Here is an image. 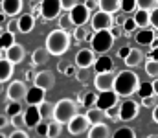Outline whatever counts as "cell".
Returning a JSON list of instances; mask_svg holds the SVG:
<instances>
[{
    "label": "cell",
    "mask_w": 158,
    "mask_h": 138,
    "mask_svg": "<svg viewBox=\"0 0 158 138\" xmlns=\"http://www.w3.org/2000/svg\"><path fill=\"white\" fill-rule=\"evenodd\" d=\"M134 20L138 22V28H147V26H151V11H149V9H136Z\"/></svg>",
    "instance_id": "83f0119b"
},
{
    "label": "cell",
    "mask_w": 158,
    "mask_h": 138,
    "mask_svg": "<svg viewBox=\"0 0 158 138\" xmlns=\"http://www.w3.org/2000/svg\"><path fill=\"white\" fill-rule=\"evenodd\" d=\"M131 50H132L131 46H123V48H119V50H118V57H119V59H125V57L131 53Z\"/></svg>",
    "instance_id": "816d5d0a"
},
{
    "label": "cell",
    "mask_w": 158,
    "mask_h": 138,
    "mask_svg": "<svg viewBox=\"0 0 158 138\" xmlns=\"http://www.w3.org/2000/svg\"><path fill=\"white\" fill-rule=\"evenodd\" d=\"M123 7V0H99V9L109 13H118Z\"/></svg>",
    "instance_id": "f1b7e54d"
},
{
    "label": "cell",
    "mask_w": 158,
    "mask_h": 138,
    "mask_svg": "<svg viewBox=\"0 0 158 138\" xmlns=\"http://www.w3.org/2000/svg\"><path fill=\"white\" fill-rule=\"evenodd\" d=\"M0 43H2V48H11V46L15 44V33L13 31H6V30H2V35H0Z\"/></svg>",
    "instance_id": "4dcf8cb0"
},
{
    "label": "cell",
    "mask_w": 158,
    "mask_h": 138,
    "mask_svg": "<svg viewBox=\"0 0 158 138\" xmlns=\"http://www.w3.org/2000/svg\"><path fill=\"white\" fill-rule=\"evenodd\" d=\"M153 87H155V92L158 94V77H155V81H153Z\"/></svg>",
    "instance_id": "91938a15"
},
{
    "label": "cell",
    "mask_w": 158,
    "mask_h": 138,
    "mask_svg": "<svg viewBox=\"0 0 158 138\" xmlns=\"http://www.w3.org/2000/svg\"><path fill=\"white\" fill-rule=\"evenodd\" d=\"M70 17H72L74 26H85L90 19V9L85 4H77L74 9H70Z\"/></svg>",
    "instance_id": "4fadbf2b"
},
{
    "label": "cell",
    "mask_w": 158,
    "mask_h": 138,
    "mask_svg": "<svg viewBox=\"0 0 158 138\" xmlns=\"http://www.w3.org/2000/svg\"><path fill=\"white\" fill-rule=\"evenodd\" d=\"M30 13H31V15H33V17H35V19H39V17H42V6H35V4H33V6H31V11H30Z\"/></svg>",
    "instance_id": "f907efd6"
},
{
    "label": "cell",
    "mask_w": 158,
    "mask_h": 138,
    "mask_svg": "<svg viewBox=\"0 0 158 138\" xmlns=\"http://www.w3.org/2000/svg\"><path fill=\"white\" fill-rule=\"evenodd\" d=\"M79 103L77 101H74V99H70V98H63V99H59L57 103H55V112H53V120H57L59 123H66L68 125V122L79 114Z\"/></svg>",
    "instance_id": "3957f363"
},
{
    "label": "cell",
    "mask_w": 158,
    "mask_h": 138,
    "mask_svg": "<svg viewBox=\"0 0 158 138\" xmlns=\"http://www.w3.org/2000/svg\"><path fill=\"white\" fill-rule=\"evenodd\" d=\"M136 94H138V96H140V99H142V98H149V96H155L156 92H155V87H153V83H142ZM156 96H158V94H156Z\"/></svg>",
    "instance_id": "d6a6232c"
},
{
    "label": "cell",
    "mask_w": 158,
    "mask_h": 138,
    "mask_svg": "<svg viewBox=\"0 0 158 138\" xmlns=\"http://www.w3.org/2000/svg\"><path fill=\"white\" fill-rule=\"evenodd\" d=\"M153 122L158 123V105L156 107H153Z\"/></svg>",
    "instance_id": "680465c9"
},
{
    "label": "cell",
    "mask_w": 158,
    "mask_h": 138,
    "mask_svg": "<svg viewBox=\"0 0 158 138\" xmlns=\"http://www.w3.org/2000/svg\"><path fill=\"white\" fill-rule=\"evenodd\" d=\"M112 138H136V133L131 127H119L112 133Z\"/></svg>",
    "instance_id": "e575fe53"
},
{
    "label": "cell",
    "mask_w": 158,
    "mask_h": 138,
    "mask_svg": "<svg viewBox=\"0 0 158 138\" xmlns=\"http://www.w3.org/2000/svg\"><path fill=\"white\" fill-rule=\"evenodd\" d=\"M123 11L131 13V11H136L138 9V0H123Z\"/></svg>",
    "instance_id": "7bdbcfd3"
},
{
    "label": "cell",
    "mask_w": 158,
    "mask_h": 138,
    "mask_svg": "<svg viewBox=\"0 0 158 138\" xmlns=\"http://www.w3.org/2000/svg\"><path fill=\"white\" fill-rule=\"evenodd\" d=\"M143 57H145V55H143V52H142V50L132 48V50H131V53H129L123 61H125V66H127V68H136V66H140V65L143 63Z\"/></svg>",
    "instance_id": "44dd1931"
},
{
    "label": "cell",
    "mask_w": 158,
    "mask_h": 138,
    "mask_svg": "<svg viewBox=\"0 0 158 138\" xmlns=\"http://www.w3.org/2000/svg\"><path fill=\"white\" fill-rule=\"evenodd\" d=\"M114 81H116V70L109 72H98L94 77V87L98 92H107L114 90Z\"/></svg>",
    "instance_id": "52a82bcc"
},
{
    "label": "cell",
    "mask_w": 158,
    "mask_h": 138,
    "mask_svg": "<svg viewBox=\"0 0 158 138\" xmlns=\"http://www.w3.org/2000/svg\"><path fill=\"white\" fill-rule=\"evenodd\" d=\"M33 85H37V87L44 89V90H50L55 85V76L50 70H40L39 74H37V77H35V83Z\"/></svg>",
    "instance_id": "2e32d148"
},
{
    "label": "cell",
    "mask_w": 158,
    "mask_h": 138,
    "mask_svg": "<svg viewBox=\"0 0 158 138\" xmlns=\"http://www.w3.org/2000/svg\"><path fill=\"white\" fill-rule=\"evenodd\" d=\"M7 138H30V136H28V133H26L24 129H15Z\"/></svg>",
    "instance_id": "c3c4849f"
},
{
    "label": "cell",
    "mask_w": 158,
    "mask_h": 138,
    "mask_svg": "<svg viewBox=\"0 0 158 138\" xmlns=\"http://www.w3.org/2000/svg\"><path fill=\"white\" fill-rule=\"evenodd\" d=\"M61 4H63L64 11H70V9H74L77 6V0H61Z\"/></svg>",
    "instance_id": "f6af8a7d"
},
{
    "label": "cell",
    "mask_w": 158,
    "mask_h": 138,
    "mask_svg": "<svg viewBox=\"0 0 158 138\" xmlns=\"http://www.w3.org/2000/svg\"><path fill=\"white\" fill-rule=\"evenodd\" d=\"M90 24H92L94 31H99V30H112V28L116 26L114 13L98 9V11H94V15L90 17Z\"/></svg>",
    "instance_id": "5b68a950"
},
{
    "label": "cell",
    "mask_w": 158,
    "mask_h": 138,
    "mask_svg": "<svg viewBox=\"0 0 158 138\" xmlns=\"http://www.w3.org/2000/svg\"><path fill=\"white\" fill-rule=\"evenodd\" d=\"M96 61H98V57H96V52L92 48H81L76 53V66L77 68H90L96 65Z\"/></svg>",
    "instance_id": "8fae6325"
},
{
    "label": "cell",
    "mask_w": 158,
    "mask_h": 138,
    "mask_svg": "<svg viewBox=\"0 0 158 138\" xmlns=\"http://www.w3.org/2000/svg\"><path fill=\"white\" fill-rule=\"evenodd\" d=\"M4 112L9 114V116H15V114H19V112H24V111H22V107H20V101H9V103L6 105Z\"/></svg>",
    "instance_id": "8d00e7d4"
},
{
    "label": "cell",
    "mask_w": 158,
    "mask_h": 138,
    "mask_svg": "<svg viewBox=\"0 0 158 138\" xmlns=\"http://www.w3.org/2000/svg\"><path fill=\"white\" fill-rule=\"evenodd\" d=\"M86 116H88L90 123H92V125H96V123L105 122V118H107L109 114H107L105 111H101L99 107H92V109H86Z\"/></svg>",
    "instance_id": "484cf974"
},
{
    "label": "cell",
    "mask_w": 158,
    "mask_h": 138,
    "mask_svg": "<svg viewBox=\"0 0 158 138\" xmlns=\"http://www.w3.org/2000/svg\"><path fill=\"white\" fill-rule=\"evenodd\" d=\"M40 6H42V19H44V20H53V19H57L59 13H61V9H63L61 0H42Z\"/></svg>",
    "instance_id": "7c38bea8"
},
{
    "label": "cell",
    "mask_w": 158,
    "mask_h": 138,
    "mask_svg": "<svg viewBox=\"0 0 158 138\" xmlns=\"http://www.w3.org/2000/svg\"><path fill=\"white\" fill-rule=\"evenodd\" d=\"M151 48H158V39H155V41L151 43Z\"/></svg>",
    "instance_id": "94428289"
},
{
    "label": "cell",
    "mask_w": 158,
    "mask_h": 138,
    "mask_svg": "<svg viewBox=\"0 0 158 138\" xmlns=\"http://www.w3.org/2000/svg\"><path fill=\"white\" fill-rule=\"evenodd\" d=\"M158 6V0H138V9H149L153 11Z\"/></svg>",
    "instance_id": "60d3db41"
},
{
    "label": "cell",
    "mask_w": 158,
    "mask_h": 138,
    "mask_svg": "<svg viewBox=\"0 0 158 138\" xmlns=\"http://www.w3.org/2000/svg\"><path fill=\"white\" fill-rule=\"evenodd\" d=\"M142 81L138 77V74L131 68L121 70L116 74V81H114V90L119 94V98H129L132 94H136L140 89Z\"/></svg>",
    "instance_id": "6da1fadb"
},
{
    "label": "cell",
    "mask_w": 158,
    "mask_h": 138,
    "mask_svg": "<svg viewBox=\"0 0 158 138\" xmlns=\"http://www.w3.org/2000/svg\"><path fill=\"white\" fill-rule=\"evenodd\" d=\"M147 138H158V135H149Z\"/></svg>",
    "instance_id": "6125c7cd"
},
{
    "label": "cell",
    "mask_w": 158,
    "mask_h": 138,
    "mask_svg": "<svg viewBox=\"0 0 158 138\" xmlns=\"http://www.w3.org/2000/svg\"><path fill=\"white\" fill-rule=\"evenodd\" d=\"M24 118H26V125L30 129H37L44 120L37 105H28V109L24 111Z\"/></svg>",
    "instance_id": "5bb4252c"
},
{
    "label": "cell",
    "mask_w": 158,
    "mask_h": 138,
    "mask_svg": "<svg viewBox=\"0 0 158 138\" xmlns=\"http://www.w3.org/2000/svg\"><path fill=\"white\" fill-rule=\"evenodd\" d=\"M94 66H96V72H109V70H114V61H112L110 55L101 53L98 57V61H96Z\"/></svg>",
    "instance_id": "d4e9b609"
},
{
    "label": "cell",
    "mask_w": 158,
    "mask_h": 138,
    "mask_svg": "<svg viewBox=\"0 0 158 138\" xmlns=\"http://www.w3.org/2000/svg\"><path fill=\"white\" fill-rule=\"evenodd\" d=\"M50 55H52V53L48 52L46 46L33 50V53H31V65H33V66H42V65H46L48 59H50Z\"/></svg>",
    "instance_id": "603a6c76"
},
{
    "label": "cell",
    "mask_w": 158,
    "mask_h": 138,
    "mask_svg": "<svg viewBox=\"0 0 158 138\" xmlns=\"http://www.w3.org/2000/svg\"><path fill=\"white\" fill-rule=\"evenodd\" d=\"M2 138H6V136H2Z\"/></svg>",
    "instance_id": "be15d7a7"
},
{
    "label": "cell",
    "mask_w": 158,
    "mask_h": 138,
    "mask_svg": "<svg viewBox=\"0 0 158 138\" xmlns=\"http://www.w3.org/2000/svg\"><path fill=\"white\" fill-rule=\"evenodd\" d=\"M9 123H11L15 129H22V127H28V125H26V118H24V112H19V114L11 116Z\"/></svg>",
    "instance_id": "74e56055"
},
{
    "label": "cell",
    "mask_w": 158,
    "mask_h": 138,
    "mask_svg": "<svg viewBox=\"0 0 158 138\" xmlns=\"http://www.w3.org/2000/svg\"><path fill=\"white\" fill-rule=\"evenodd\" d=\"M48 129H50V122L48 123H40L37 127V135L39 136H48Z\"/></svg>",
    "instance_id": "bcb514c9"
},
{
    "label": "cell",
    "mask_w": 158,
    "mask_h": 138,
    "mask_svg": "<svg viewBox=\"0 0 158 138\" xmlns=\"http://www.w3.org/2000/svg\"><path fill=\"white\" fill-rule=\"evenodd\" d=\"M70 24H74L72 22V17H70V11H66L64 15H61L59 17V28H63V30H66Z\"/></svg>",
    "instance_id": "b9f144b4"
},
{
    "label": "cell",
    "mask_w": 158,
    "mask_h": 138,
    "mask_svg": "<svg viewBox=\"0 0 158 138\" xmlns=\"http://www.w3.org/2000/svg\"><path fill=\"white\" fill-rule=\"evenodd\" d=\"M151 26H153L155 30H158V6L151 11Z\"/></svg>",
    "instance_id": "681fc988"
},
{
    "label": "cell",
    "mask_w": 158,
    "mask_h": 138,
    "mask_svg": "<svg viewBox=\"0 0 158 138\" xmlns=\"http://www.w3.org/2000/svg\"><path fill=\"white\" fill-rule=\"evenodd\" d=\"M76 72H77V68H74L72 65H68V68H66V72H64V76H76Z\"/></svg>",
    "instance_id": "9f6ffc18"
},
{
    "label": "cell",
    "mask_w": 158,
    "mask_h": 138,
    "mask_svg": "<svg viewBox=\"0 0 158 138\" xmlns=\"http://www.w3.org/2000/svg\"><path fill=\"white\" fill-rule=\"evenodd\" d=\"M22 6H24V0H2V4H0L2 13H6L7 17H17V15H20Z\"/></svg>",
    "instance_id": "9a60e30c"
},
{
    "label": "cell",
    "mask_w": 158,
    "mask_h": 138,
    "mask_svg": "<svg viewBox=\"0 0 158 138\" xmlns=\"http://www.w3.org/2000/svg\"><path fill=\"white\" fill-rule=\"evenodd\" d=\"M17 22H19V31L20 33H30L35 28V17L31 13H22L17 19Z\"/></svg>",
    "instance_id": "ffe728a7"
},
{
    "label": "cell",
    "mask_w": 158,
    "mask_h": 138,
    "mask_svg": "<svg viewBox=\"0 0 158 138\" xmlns=\"http://www.w3.org/2000/svg\"><path fill=\"white\" fill-rule=\"evenodd\" d=\"M156 94L155 96H149V98H142V105L143 107H149V109H153V107H156L158 103H156Z\"/></svg>",
    "instance_id": "ee69618b"
},
{
    "label": "cell",
    "mask_w": 158,
    "mask_h": 138,
    "mask_svg": "<svg viewBox=\"0 0 158 138\" xmlns=\"http://www.w3.org/2000/svg\"><path fill=\"white\" fill-rule=\"evenodd\" d=\"M68 65H70L68 61H59V65H57V70H59L61 74H64V72H66V68H68Z\"/></svg>",
    "instance_id": "f5cc1de1"
},
{
    "label": "cell",
    "mask_w": 158,
    "mask_h": 138,
    "mask_svg": "<svg viewBox=\"0 0 158 138\" xmlns=\"http://www.w3.org/2000/svg\"><path fill=\"white\" fill-rule=\"evenodd\" d=\"M98 98H99V94H96V92H85L83 96H79L77 103L85 109H92L98 105Z\"/></svg>",
    "instance_id": "4316f807"
},
{
    "label": "cell",
    "mask_w": 158,
    "mask_h": 138,
    "mask_svg": "<svg viewBox=\"0 0 158 138\" xmlns=\"http://www.w3.org/2000/svg\"><path fill=\"white\" fill-rule=\"evenodd\" d=\"M110 31H112V35H114L116 39H118V37L121 35V33H125V31H123V28H118V26H114V28H112Z\"/></svg>",
    "instance_id": "11a10c76"
},
{
    "label": "cell",
    "mask_w": 158,
    "mask_h": 138,
    "mask_svg": "<svg viewBox=\"0 0 158 138\" xmlns=\"http://www.w3.org/2000/svg\"><path fill=\"white\" fill-rule=\"evenodd\" d=\"M74 39L81 43V41H88L90 39V33H88V30L85 28V26H76V30H74Z\"/></svg>",
    "instance_id": "d590c367"
},
{
    "label": "cell",
    "mask_w": 158,
    "mask_h": 138,
    "mask_svg": "<svg viewBox=\"0 0 158 138\" xmlns=\"http://www.w3.org/2000/svg\"><path fill=\"white\" fill-rule=\"evenodd\" d=\"M90 127H92V123H90V120H88L86 114H76V116L68 122V133H70L72 136H79V135L86 133Z\"/></svg>",
    "instance_id": "ba28073f"
},
{
    "label": "cell",
    "mask_w": 158,
    "mask_h": 138,
    "mask_svg": "<svg viewBox=\"0 0 158 138\" xmlns=\"http://www.w3.org/2000/svg\"><path fill=\"white\" fill-rule=\"evenodd\" d=\"M6 57H7L11 63L19 65V63H22V61H24V57H26V48H24L22 44H19V43H15L11 48H7Z\"/></svg>",
    "instance_id": "e0dca14e"
},
{
    "label": "cell",
    "mask_w": 158,
    "mask_h": 138,
    "mask_svg": "<svg viewBox=\"0 0 158 138\" xmlns=\"http://www.w3.org/2000/svg\"><path fill=\"white\" fill-rule=\"evenodd\" d=\"M140 112V103L134 101V99H125L121 105H119L118 111V118L121 122H132Z\"/></svg>",
    "instance_id": "9c48e42d"
},
{
    "label": "cell",
    "mask_w": 158,
    "mask_h": 138,
    "mask_svg": "<svg viewBox=\"0 0 158 138\" xmlns=\"http://www.w3.org/2000/svg\"><path fill=\"white\" fill-rule=\"evenodd\" d=\"M88 138H110V127L105 122L96 123L88 129Z\"/></svg>",
    "instance_id": "7402d4cb"
},
{
    "label": "cell",
    "mask_w": 158,
    "mask_h": 138,
    "mask_svg": "<svg viewBox=\"0 0 158 138\" xmlns=\"http://www.w3.org/2000/svg\"><path fill=\"white\" fill-rule=\"evenodd\" d=\"M76 79H77L79 83H86V81L90 79V68H77Z\"/></svg>",
    "instance_id": "ab89813d"
},
{
    "label": "cell",
    "mask_w": 158,
    "mask_h": 138,
    "mask_svg": "<svg viewBox=\"0 0 158 138\" xmlns=\"http://www.w3.org/2000/svg\"><path fill=\"white\" fill-rule=\"evenodd\" d=\"M13 66H15V63H11L7 57H0V81L2 83H6L7 79H11Z\"/></svg>",
    "instance_id": "cb8c5ba5"
},
{
    "label": "cell",
    "mask_w": 158,
    "mask_h": 138,
    "mask_svg": "<svg viewBox=\"0 0 158 138\" xmlns=\"http://www.w3.org/2000/svg\"><path fill=\"white\" fill-rule=\"evenodd\" d=\"M121 28H123V31H125V33H132V31H136V28H138V22L134 20V17H131V19H123V22H121Z\"/></svg>",
    "instance_id": "f35d334b"
},
{
    "label": "cell",
    "mask_w": 158,
    "mask_h": 138,
    "mask_svg": "<svg viewBox=\"0 0 158 138\" xmlns=\"http://www.w3.org/2000/svg\"><path fill=\"white\" fill-rule=\"evenodd\" d=\"M155 31L149 30V28H140L136 33H134V41L140 46H151V43L155 41Z\"/></svg>",
    "instance_id": "ac0fdd59"
},
{
    "label": "cell",
    "mask_w": 158,
    "mask_h": 138,
    "mask_svg": "<svg viewBox=\"0 0 158 138\" xmlns=\"http://www.w3.org/2000/svg\"><path fill=\"white\" fill-rule=\"evenodd\" d=\"M70 39H72L70 33H68L66 30L59 28V30H53V31H50V33L46 35V44L44 46L48 48V52H50L52 55L61 57V55H64V53L68 52V48L72 44Z\"/></svg>",
    "instance_id": "7a4b0ae2"
},
{
    "label": "cell",
    "mask_w": 158,
    "mask_h": 138,
    "mask_svg": "<svg viewBox=\"0 0 158 138\" xmlns=\"http://www.w3.org/2000/svg\"><path fill=\"white\" fill-rule=\"evenodd\" d=\"M28 81H22V79H15L7 85V90H6V98L9 101H20V99H26L28 96Z\"/></svg>",
    "instance_id": "8992f818"
},
{
    "label": "cell",
    "mask_w": 158,
    "mask_h": 138,
    "mask_svg": "<svg viewBox=\"0 0 158 138\" xmlns=\"http://www.w3.org/2000/svg\"><path fill=\"white\" fill-rule=\"evenodd\" d=\"M39 107V111H40V114H42V118L44 120H48V122H52L53 120V112H55V105H52L50 101H42L40 105H37Z\"/></svg>",
    "instance_id": "f546056e"
},
{
    "label": "cell",
    "mask_w": 158,
    "mask_h": 138,
    "mask_svg": "<svg viewBox=\"0 0 158 138\" xmlns=\"http://www.w3.org/2000/svg\"><path fill=\"white\" fill-rule=\"evenodd\" d=\"M35 77H37V74H35L33 70H28V72H26V81H28V83H35Z\"/></svg>",
    "instance_id": "db71d44e"
},
{
    "label": "cell",
    "mask_w": 158,
    "mask_h": 138,
    "mask_svg": "<svg viewBox=\"0 0 158 138\" xmlns=\"http://www.w3.org/2000/svg\"><path fill=\"white\" fill-rule=\"evenodd\" d=\"M90 11H96V9H99V0H85L83 2Z\"/></svg>",
    "instance_id": "7dc6e473"
},
{
    "label": "cell",
    "mask_w": 158,
    "mask_h": 138,
    "mask_svg": "<svg viewBox=\"0 0 158 138\" xmlns=\"http://www.w3.org/2000/svg\"><path fill=\"white\" fill-rule=\"evenodd\" d=\"M145 74L149 77H158V61L156 59H147L145 61Z\"/></svg>",
    "instance_id": "1f68e13d"
},
{
    "label": "cell",
    "mask_w": 158,
    "mask_h": 138,
    "mask_svg": "<svg viewBox=\"0 0 158 138\" xmlns=\"http://www.w3.org/2000/svg\"><path fill=\"white\" fill-rule=\"evenodd\" d=\"M61 125H63V123H59L57 120H52V122H50V129H48V136L46 138H59L61 136V131H63Z\"/></svg>",
    "instance_id": "836d02e7"
},
{
    "label": "cell",
    "mask_w": 158,
    "mask_h": 138,
    "mask_svg": "<svg viewBox=\"0 0 158 138\" xmlns=\"http://www.w3.org/2000/svg\"><path fill=\"white\" fill-rule=\"evenodd\" d=\"M149 57H151V59H156V61H158V48H151Z\"/></svg>",
    "instance_id": "6f0895ef"
},
{
    "label": "cell",
    "mask_w": 158,
    "mask_h": 138,
    "mask_svg": "<svg viewBox=\"0 0 158 138\" xmlns=\"http://www.w3.org/2000/svg\"><path fill=\"white\" fill-rule=\"evenodd\" d=\"M118 99H119V94L116 90H107V92H99V98H98V105L101 111L105 112H110L116 105H118Z\"/></svg>",
    "instance_id": "30bf717a"
},
{
    "label": "cell",
    "mask_w": 158,
    "mask_h": 138,
    "mask_svg": "<svg viewBox=\"0 0 158 138\" xmlns=\"http://www.w3.org/2000/svg\"><path fill=\"white\" fill-rule=\"evenodd\" d=\"M114 41H116V37L112 35V31L110 30H99V31H94V33H90V39H88V43L92 46V50L96 52V53H107V52H110V48L114 46Z\"/></svg>",
    "instance_id": "277c9868"
},
{
    "label": "cell",
    "mask_w": 158,
    "mask_h": 138,
    "mask_svg": "<svg viewBox=\"0 0 158 138\" xmlns=\"http://www.w3.org/2000/svg\"><path fill=\"white\" fill-rule=\"evenodd\" d=\"M44 96H46V90L40 89V87H37V85H33V87H30V90H28L26 103H28V105H40V103L44 101Z\"/></svg>",
    "instance_id": "d6986e66"
}]
</instances>
